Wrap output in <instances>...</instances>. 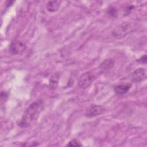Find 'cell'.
<instances>
[{"label": "cell", "mask_w": 147, "mask_h": 147, "mask_svg": "<svg viewBox=\"0 0 147 147\" xmlns=\"http://www.w3.org/2000/svg\"><path fill=\"white\" fill-rule=\"evenodd\" d=\"M44 109V103L41 100L30 104L25 110L22 118L18 123L21 127H27L34 123Z\"/></svg>", "instance_id": "6da1fadb"}, {"label": "cell", "mask_w": 147, "mask_h": 147, "mask_svg": "<svg viewBox=\"0 0 147 147\" xmlns=\"http://www.w3.org/2000/svg\"><path fill=\"white\" fill-rule=\"evenodd\" d=\"M95 79V76L90 72L83 73L79 78L78 80V86L82 89L87 88L92 83Z\"/></svg>", "instance_id": "7a4b0ae2"}, {"label": "cell", "mask_w": 147, "mask_h": 147, "mask_svg": "<svg viewBox=\"0 0 147 147\" xmlns=\"http://www.w3.org/2000/svg\"><path fill=\"white\" fill-rule=\"evenodd\" d=\"M106 111L104 106L99 105H92L89 106L85 112V116L91 118L103 114Z\"/></svg>", "instance_id": "3957f363"}, {"label": "cell", "mask_w": 147, "mask_h": 147, "mask_svg": "<svg viewBox=\"0 0 147 147\" xmlns=\"http://www.w3.org/2000/svg\"><path fill=\"white\" fill-rule=\"evenodd\" d=\"M130 27L129 24L123 23L114 29L113 32V35L114 37L121 38L125 37L129 32Z\"/></svg>", "instance_id": "277c9868"}, {"label": "cell", "mask_w": 147, "mask_h": 147, "mask_svg": "<svg viewBox=\"0 0 147 147\" xmlns=\"http://www.w3.org/2000/svg\"><path fill=\"white\" fill-rule=\"evenodd\" d=\"M26 45L19 41L12 42L9 46V51L12 55H18L25 51Z\"/></svg>", "instance_id": "5b68a950"}, {"label": "cell", "mask_w": 147, "mask_h": 147, "mask_svg": "<svg viewBox=\"0 0 147 147\" xmlns=\"http://www.w3.org/2000/svg\"><path fill=\"white\" fill-rule=\"evenodd\" d=\"M146 78V71L143 68H139L134 70L131 75V79L134 82L142 81Z\"/></svg>", "instance_id": "8992f818"}, {"label": "cell", "mask_w": 147, "mask_h": 147, "mask_svg": "<svg viewBox=\"0 0 147 147\" xmlns=\"http://www.w3.org/2000/svg\"><path fill=\"white\" fill-rule=\"evenodd\" d=\"M131 87V84L130 83L120 84L115 86L114 88V92L117 95H123L127 93Z\"/></svg>", "instance_id": "52a82bcc"}, {"label": "cell", "mask_w": 147, "mask_h": 147, "mask_svg": "<svg viewBox=\"0 0 147 147\" xmlns=\"http://www.w3.org/2000/svg\"><path fill=\"white\" fill-rule=\"evenodd\" d=\"M61 1H51L48 2L46 5L47 10L49 12H55L56 11L61 4Z\"/></svg>", "instance_id": "ba28073f"}, {"label": "cell", "mask_w": 147, "mask_h": 147, "mask_svg": "<svg viewBox=\"0 0 147 147\" xmlns=\"http://www.w3.org/2000/svg\"><path fill=\"white\" fill-rule=\"evenodd\" d=\"M114 63L115 61L113 59H107L101 63L99 65V68L105 70L110 69L114 67Z\"/></svg>", "instance_id": "9c48e42d"}, {"label": "cell", "mask_w": 147, "mask_h": 147, "mask_svg": "<svg viewBox=\"0 0 147 147\" xmlns=\"http://www.w3.org/2000/svg\"><path fill=\"white\" fill-rule=\"evenodd\" d=\"M59 80V74L57 72L54 73L49 79V87L51 89L55 90L57 88Z\"/></svg>", "instance_id": "30bf717a"}, {"label": "cell", "mask_w": 147, "mask_h": 147, "mask_svg": "<svg viewBox=\"0 0 147 147\" xmlns=\"http://www.w3.org/2000/svg\"><path fill=\"white\" fill-rule=\"evenodd\" d=\"M66 146H82V145L79 140H78L76 139H72L68 142V144L66 145Z\"/></svg>", "instance_id": "8fae6325"}, {"label": "cell", "mask_w": 147, "mask_h": 147, "mask_svg": "<svg viewBox=\"0 0 147 147\" xmlns=\"http://www.w3.org/2000/svg\"><path fill=\"white\" fill-rule=\"evenodd\" d=\"M108 13L111 16H115L117 14V10L114 8V7H111Z\"/></svg>", "instance_id": "7c38bea8"}, {"label": "cell", "mask_w": 147, "mask_h": 147, "mask_svg": "<svg viewBox=\"0 0 147 147\" xmlns=\"http://www.w3.org/2000/svg\"><path fill=\"white\" fill-rule=\"evenodd\" d=\"M8 97V95L6 92L2 91L1 94V102H5Z\"/></svg>", "instance_id": "4fadbf2b"}, {"label": "cell", "mask_w": 147, "mask_h": 147, "mask_svg": "<svg viewBox=\"0 0 147 147\" xmlns=\"http://www.w3.org/2000/svg\"><path fill=\"white\" fill-rule=\"evenodd\" d=\"M137 61L138 62V63H140L146 64V55H144V56H141L138 59H137Z\"/></svg>", "instance_id": "5bb4252c"}]
</instances>
